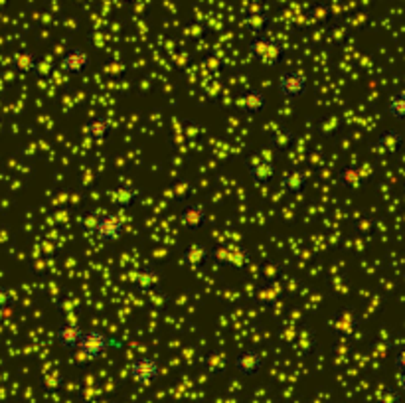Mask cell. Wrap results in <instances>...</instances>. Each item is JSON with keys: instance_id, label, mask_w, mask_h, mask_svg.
Returning <instances> with one entry per match:
<instances>
[{"instance_id": "obj_1", "label": "cell", "mask_w": 405, "mask_h": 403, "mask_svg": "<svg viewBox=\"0 0 405 403\" xmlns=\"http://www.w3.org/2000/svg\"><path fill=\"white\" fill-rule=\"evenodd\" d=\"M111 348H121V344H115V340L109 338L103 330H85L77 352L85 360H99Z\"/></svg>"}, {"instance_id": "obj_2", "label": "cell", "mask_w": 405, "mask_h": 403, "mask_svg": "<svg viewBox=\"0 0 405 403\" xmlns=\"http://www.w3.org/2000/svg\"><path fill=\"white\" fill-rule=\"evenodd\" d=\"M309 89V77L299 70H285L277 77V91L285 101H297L301 99Z\"/></svg>"}, {"instance_id": "obj_3", "label": "cell", "mask_w": 405, "mask_h": 403, "mask_svg": "<svg viewBox=\"0 0 405 403\" xmlns=\"http://www.w3.org/2000/svg\"><path fill=\"white\" fill-rule=\"evenodd\" d=\"M250 52L261 65L275 67L283 58V46L279 42H275V40H271V38H265V36L257 34V36L251 38Z\"/></svg>"}, {"instance_id": "obj_4", "label": "cell", "mask_w": 405, "mask_h": 403, "mask_svg": "<svg viewBox=\"0 0 405 403\" xmlns=\"http://www.w3.org/2000/svg\"><path fill=\"white\" fill-rule=\"evenodd\" d=\"M125 234V220L119 213L107 212L99 216L97 227L94 230V235L97 242L101 244H113L117 239H121Z\"/></svg>"}, {"instance_id": "obj_5", "label": "cell", "mask_w": 405, "mask_h": 403, "mask_svg": "<svg viewBox=\"0 0 405 403\" xmlns=\"http://www.w3.org/2000/svg\"><path fill=\"white\" fill-rule=\"evenodd\" d=\"M129 378L139 385H150L160 378V362L153 356H141L129 364Z\"/></svg>"}, {"instance_id": "obj_6", "label": "cell", "mask_w": 405, "mask_h": 403, "mask_svg": "<svg viewBox=\"0 0 405 403\" xmlns=\"http://www.w3.org/2000/svg\"><path fill=\"white\" fill-rule=\"evenodd\" d=\"M210 259H214L216 263L221 267H229V269H243L250 263V253L243 247H236V245H221V247H214L210 251Z\"/></svg>"}, {"instance_id": "obj_7", "label": "cell", "mask_w": 405, "mask_h": 403, "mask_svg": "<svg viewBox=\"0 0 405 403\" xmlns=\"http://www.w3.org/2000/svg\"><path fill=\"white\" fill-rule=\"evenodd\" d=\"M263 354L257 350H253V348H248V350H241L236 356V360H233V368L238 371L239 376H243V378H255L261 370H263Z\"/></svg>"}, {"instance_id": "obj_8", "label": "cell", "mask_w": 405, "mask_h": 403, "mask_svg": "<svg viewBox=\"0 0 405 403\" xmlns=\"http://www.w3.org/2000/svg\"><path fill=\"white\" fill-rule=\"evenodd\" d=\"M178 222L184 230H190V232H198L202 230L206 222H208V210L204 204L200 202H194V204H188L184 206L180 213H178Z\"/></svg>"}, {"instance_id": "obj_9", "label": "cell", "mask_w": 405, "mask_h": 403, "mask_svg": "<svg viewBox=\"0 0 405 403\" xmlns=\"http://www.w3.org/2000/svg\"><path fill=\"white\" fill-rule=\"evenodd\" d=\"M89 65H91V55L87 53V50H84V48H70L62 55L60 70H62L63 74L82 75Z\"/></svg>"}, {"instance_id": "obj_10", "label": "cell", "mask_w": 405, "mask_h": 403, "mask_svg": "<svg viewBox=\"0 0 405 403\" xmlns=\"http://www.w3.org/2000/svg\"><path fill=\"white\" fill-rule=\"evenodd\" d=\"M85 329L79 326L77 322H62L58 330H56V342L62 346L65 352H77L79 350V342L84 336Z\"/></svg>"}, {"instance_id": "obj_11", "label": "cell", "mask_w": 405, "mask_h": 403, "mask_svg": "<svg viewBox=\"0 0 405 403\" xmlns=\"http://www.w3.org/2000/svg\"><path fill=\"white\" fill-rule=\"evenodd\" d=\"M267 107V97L259 89H251L245 95L239 97L238 101V111L243 117H253V115H259L261 111Z\"/></svg>"}, {"instance_id": "obj_12", "label": "cell", "mask_w": 405, "mask_h": 403, "mask_svg": "<svg viewBox=\"0 0 405 403\" xmlns=\"http://www.w3.org/2000/svg\"><path fill=\"white\" fill-rule=\"evenodd\" d=\"M304 186H307V174L299 169H289L281 178V188L289 196L301 194L304 190Z\"/></svg>"}, {"instance_id": "obj_13", "label": "cell", "mask_w": 405, "mask_h": 403, "mask_svg": "<svg viewBox=\"0 0 405 403\" xmlns=\"http://www.w3.org/2000/svg\"><path fill=\"white\" fill-rule=\"evenodd\" d=\"M111 133V121L105 115H97V117H91L84 125V135L91 140H97L101 143L105 140V137Z\"/></svg>"}, {"instance_id": "obj_14", "label": "cell", "mask_w": 405, "mask_h": 403, "mask_svg": "<svg viewBox=\"0 0 405 403\" xmlns=\"http://www.w3.org/2000/svg\"><path fill=\"white\" fill-rule=\"evenodd\" d=\"M248 172L255 184H267L275 176V166H273V162H267V160L253 159L248 160Z\"/></svg>"}, {"instance_id": "obj_15", "label": "cell", "mask_w": 405, "mask_h": 403, "mask_svg": "<svg viewBox=\"0 0 405 403\" xmlns=\"http://www.w3.org/2000/svg\"><path fill=\"white\" fill-rule=\"evenodd\" d=\"M139 196H141V192L133 188V186H117V188L111 190V194H109V200H111L115 208L125 210V208L135 204Z\"/></svg>"}, {"instance_id": "obj_16", "label": "cell", "mask_w": 405, "mask_h": 403, "mask_svg": "<svg viewBox=\"0 0 405 403\" xmlns=\"http://www.w3.org/2000/svg\"><path fill=\"white\" fill-rule=\"evenodd\" d=\"M404 145V135L395 128H385L378 135V149L382 152H395Z\"/></svg>"}, {"instance_id": "obj_17", "label": "cell", "mask_w": 405, "mask_h": 403, "mask_svg": "<svg viewBox=\"0 0 405 403\" xmlns=\"http://www.w3.org/2000/svg\"><path fill=\"white\" fill-rule=\"evenodd\" d=\"M182 259H184L190 267H198L208 261L210 253L204 245H190L186 251L182 253Z\"/></svg>"}, {"instance_id": "obj_18", "label": "cell", "mask_w": 405, "mask_h": 403, "mask_svg": "<svg viewBox=\"0 0 405 403\" xmlns=\"http://www.w3.org/2000/svg\"><path fill=\"white\" fill-rule=\"evenodd\" d=\"M158 283H160V275L156 273L155 269L146 267V269H143V271L136 275L135 289L136 291H150V289H155Z\"/></svg>"}, {"instance_id": "obj_19", "label": "cell", "mask_w": 405, "mask_h": 403, "mask_svg": "<svg viewBox=\"0 0 405 403\" xmlns=\"http://www.w3.org/2000/svg\"><path fill=\"white\" fill-rule=\"evenodd\" d=\"M387 115L397 119V121H405V91H397L390 97L387 101Z\"/></svg>"}, {"instance_id": "obj_20", "label": "cell", "mask_w": 405, "mask_h": 403, "mask_svg": "<svg viewBox=\"0 0 405 403\" xmlns=\"http://www.w3.org/2000/svg\"><path fill=\"white\" fill-rule=\"evenodd\" d=\"M360 172L352 166H348V169H342L338 172V182L342 184L344 188H356L358 186V182H360Z\"/></svg>"}, {"instance_id": "obj_21", "label": "cell", "mask_w": 405, "mask_h": 403, "mask_svg": "<svg viewBox=\"0 0 405 403\" xmlns=\"http://www.w3.org/2000/svg\"><path fill=\"white\" fill-rule=\"evenodd\" d=\"M99 212H89L85 213L84 218H82V227H84L85 232H89V234H94V230L97 227V222H99Z\"/></svg>"}, {"instance_id": "obj_22", "label": "cell", "mask_w": 405, "mask_h": 403, "mask_svg": "<svg viewBox=\"0 0 405 403\" xmlns=\"http://www.w3.org/2000/svg\"><path fill=\"white\" fill-rule=\"evenodd\" d=\"M14 305V293L6 286H0V310H8Z\"/></svg>"}, {"instance_id": "obj_23", "label": "cell", "mask_w": 405, "mask_h": 403, "mask_svg": "<svg viewBox=\"0 0 405 403\" xmlns=\"http://www.w3.org/2000/svg\"><path fill=\"white\" fill-rule=\"evenodd\" d=\"M250 26L253 32H259V30H263V26H265V16H259V14L251 16Z\"/></svg>"}, {"instance_id": "obj_24", "label": "cell", "mask_w": 405, "mask_h": 403, "mask_svg": "<svg viewBox=\"0 0 405 403\" xmlns=\"http://www.w3.org/2000/svg\"><path fill=\"white\" fill-rule=\"evenodd\" d=\"M394 366H395V370L397 371L405 370V346L404 348H399V350H397V354H395Z\"/></svg>"}, {"instance_id": "obj_25", "label": "cell", "mask_w": 405, "mask_h": 403, "mask_svg": "<svg viewBox=\"0 0 405 403\" xmlns=\"http://www.w3.org/2000/svg\"><path fill=\"white\" fill-rule=\"evenodd\" d=\"M395 383H397V388L405 393V370L397 371V376H395Z\"/></svg>"}, {"instance_id": "obj_26", "label": "cell", "mask_w": 405, "mask_h": 403, "mask_svg": "<svg viewBox=\"0 0 405 403\" xmlns=\"http://www.w3.org/2000/svg\"><path fill=\"white\" fill-rule=\"evenodd\" d=\"M382 403H399V397H397V393H385Z\"/></svg>"}, {"instance_id": "obj_27", "label": "cell", "mask_w": 405, "mask_h": 403, "mask_svg": "<svg viewBox=\"0 0 405 403\" xmlns=\"http://www.w3.org/2000/svg\"><path fill=\"white\" fill-rule=\"evenodd\" d=\"M119 2H123V4H133L136 0H119Z\"/></svg>"}, {"instance_id": "obj_28", "label": "cell", "mask_w": 405, "mask_h": 403, "mask_svg": "<svg viewBox=\"0 0 405 403\" xmlns=\"http://www.w3.org/2000/svg\"><path fill=\"white\" fill-rule=\"evenodd\" d=\"M2 123H4V115H2V111H0V127H2Z\"/></svg>"}]
</instances>
